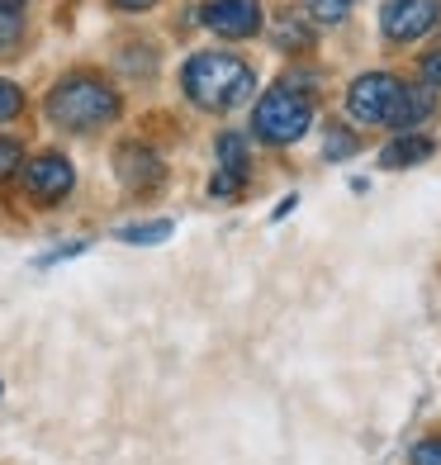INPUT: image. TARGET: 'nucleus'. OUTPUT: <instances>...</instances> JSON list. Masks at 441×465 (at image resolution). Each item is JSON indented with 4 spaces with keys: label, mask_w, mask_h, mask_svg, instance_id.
<instances>
[{
    "label": "nucleus",
    "mask_w": 441,
    "mask_h": 465,
    "mask_svg": "<svg viewBox=\"0 0 441 465\" xmlns=\"http://www.w3.org/2000/svg\"><path fill=\"white\" fill-rule=\"evenodd\" d=\"M181 86L185 95H191L200 110H233V104H242L251 95V86H257V76H251V67L242 57L233 53H195L191 62H185L181 72Z\"/></svg>",
    "instance_id": "f257e3e1"
},
{
    "label": "nucleus",
    "mask_w": 441,
    "mask_h": 465,
    "mask_svg": "<svg viewBox=\"0 0 441 465\" xmlns=\"http://www.w3.org/2000/svg\"><path fill=\"white\" fill-rule=\"evenodd\" d=\"M114 114H119V91L110 86V81L86 76V72L57 81L53 95H48V119L62 124V129H72V134L104 129Z\"/></svg>",
    "instance_id": "f03ea898"
},
{
    "label": "nucleus",
    "mask_w": 441,
    "mask_h": 465,
    "mask_svg": "<svg viewBox=\"0 0 441 465\" xmlns=\"http://www.w3.org/2000/svg\"><path fill=\"white\" fill-rule=\"evenodd\" d=\"M309 124H313V100L299 91V86H270L261 100H257V114H251V129H257V138L266 143H299L309 134Z\"/></svg>",
    "instance_id": "7ed1b4c3"
},
{
    "label": "nucleus",
    "mask_w": 441,
    "mask_h": 465,
    "mask_svg": "<svg viewBox=\"0 0 441 465\" xmlns=\"http://www.w3.org/2000/svg\"><path fill=\"white\" fill-rule=\"evenodd\" d=\"M398 95V76L389 72H366L351 81L347 91V110L356 124H366V129H375V124H389V104Z\"/></svg>",
    "instance_id": "20e7f679"
},
{
    "label": "nucleus",
    "mask_w": 441,
    "mask_h": 465,
    "mask_svg": "<svg viewBox=\"0 0 441 465\" xmlns=\"http://www.w3.org/2000/svg\"><path fill=\"white\" fill-rule=\"evenodd\" d=\"M436 19H441V0H385L380 29L394 44H413V38L432 34Z\"/></svg>",
    "instance_id": "39448f33"
},
{
    "label": "nucleus",
    "mask_w": 441,
    "mask_h": 465,
    "mask_svg": "<svg viewBox=\"0 0 441 465\" xmlns=\"http://www.w3.org/2000/svg\"><path fill=\"white\" fill-rule=\"evenodd\" d=\"M72 185H76V172H72V162L62 153H44V157H34L24 166V190H29V200H38V204L67 200Z\"/></svg>",
    "instance_id": "423d86ee"
},
{
    "label": "nucleus",
    "mask_w": 441,
    "mask_h": 465,
    "mask_svg": "<svg viewBox=\"0 0 441 465\" xmlns=\"http://www.w3.org/2000/svg\"><path fill=\"white\" fill-rule=\"evenodd\" d=\"M204 29L219 38H251L261 34V5L257 0H204Z\"/></svg>",
    "instance_id": "0eeeda50"
},
{
    "label": "nucleus",
    "mask_w": 441,
    "mask_h": 465,
    "mask_svg": "<svg viewBox=\"0 0 441 465\" xmlns=\"http://www.w3.org/2000/svg\"><path fill=\"white\" fill-rule=\"evenodd\" d=\"M242 181H247V143L238 134H223L219 138V172H214V181H209V195L233 200L242 190Z\"/></svg>",
    "instance_id": "6e6552de"
},
{
    "label": "nucleus",
    "mask_w": 441,
    "mask_h": 465,
    "mask_svg": "<svg viewBox=\"0 0 441 465\" xmlns=\"http://www.w3.org/2000/svg\"><path fill=\"white\" fill-rule=\"evenodd\" d=\"M436 110V95H432V86L423 81V86H404L398 81V95H394V104H389V124L398 134H408V129H417L427 114Z\"/></svg>",
    "instance_id": "1a4fd4ad"
},
{
    "label": "nucleus",
    "mask_w": 441,
    "mask_h": 465,
    "mask_svg": "<svg viewBox=\"0 0 441 465\" xmlns=\"http://www.w3.org/2000/svg\"><path fill=\"white\" fill-rule=\"evenodd\" d=\"M119 176H123V185H133V190H147V185H157L162 181V162L147 153L142 143H123L119 147Z\"/></svg>",
    "instance_id": "9d476101"
},
{
    "label": "nucleus",
    "mask_w": 441,
    "mask_h": 465,
    "mask_svg": "<svg viewBox=\"0 0 441 465\" xmlns=\"http://www.w3.org/2000/svg\"><path fill=\"white\" fill-rule=\"evenodd\" d=\"M436 153V143L427 138V134H398L385 153H380V166H389V172H398V166H417V162H427Z\"/></svg>",
    "instance_id": "9b49d317"
},
{
    "label": "nucleus",
    "mask_w": 441,
    "mask_h": 465,
    "mask_svg": "<svg viewBox=\"0 0 441 465\" xmlns=\"http://www.w3.org/2000/svg\"><path fill=\"white\" fill-rule=\"evenodd\" d=\"M176 232L172 219H147V223H123L119 228V242H138V247H152V242H166Z\"/></svg>",
    "instance_id": "f8f14e48"
},
{
    "label": "nucleus",
    "mask_w": 441,
    "mask_h": 465,
    "mask_svg": "<svg viewBox=\"0 0 441 465\" xmlns=\"http://www.w3.org/2000/svg\"><path fill=\"white\" fill-rule=\"evenodd\" d=\"M356 147H361V143H356L351 129H338V124H328V134H323V157H328V162H347Z\"/></svg>",
    "instance_id": "ddd939ff"
},
{
    "label": "nucleus",
    "mask_w": 441,
    "mask_h": 465,
    "mask_svg": "<svg viewBox=\"0 0 441 465\" xmlns=\"http://www.w3.org/2000/svg\"><path fill=\"white\" fill-rule=\"evenodd\" d=\"M19 110H24V91H19L15 81H5V76H0V124H5V119H15Z\"/></svg>",
    "instance_id": "4468645a"
},
{
    "label": "nucleus",
    "mask_w": 441,
    "mask_h": 465,
    "mask_svg": "<svg viewBox=\"0 0 441 465\" xmlns=\"http://www.w3.org/2000/svg\"><path fill=\"white\" fill-rule=\"evenodd\" d=\"M19 34H24V19H19V10H5V5H0V53L15 48Z\"/></svg>",
    "instance_id": "2eb2a0df"
},
{
    "label": "nucleus",
    "mask_w": 441,
    "mask_h": 465,
    "mask_svg": "<svg viewBox=\"0 0 441 465\" xmlns=\"http://www.w3.org/2000/svg\"><path fill=\"white\" fill-rule=\"evenodd\" d=\"M19 162H24V147L15 138H0V181H10L19 172Z\"/></svg>",
    "instance_id": "dca6fc26"
},
{
    "label": "nucleus",
    "mask_w": 441,
    "mask_h": 465,
    "mask_svg": "<svg viewBox=\"0 0 441 465\" xmlns=\"http://www.w3.org/2000/svg\"><path fill=\"white\" fill-rule=\"evenodd\" d=\"M309 5H313V15H318L323 19V25H338V19H347V0H309Z\"/></svg>",
    "instance_id": "f3484780"
},
{
    "label": "nucleus",
    "mask_w": 441,
    "mask_h": 465,
    "mask_svg": "<svg viewBox=\"0 0 441 465\" xmlns=\"http://www.w3.org/2000/svg\"><path fill=\"white\" fill-rule=\"evenodd\" d=\"M413 465H441V437H423L413 447Z\"/></svg>",
    "instance_id": "a211bd4d"
},
{
    "label": "nucleus",
    "mask_w": 441,
    "mask_h": 465,
    "mask_svg": "<svg viewBox=\"0 0 441 465\" xmlns=\"http://www.w3.org/2000/svg\"><path fill=\"white\" fill-rule=\"evenodd\" d=\"M417 72H423V81L436 91V86H441V48H432L423 62H417Z\"/></svg>",
    "instance_id": "6ab92c4d"
},
{
    "label": "nucleus",
    "mask_w": 441,
    "mask_h": 465,
    "mask_svg": "<svg viewBox=\"0 0 441 465\" xmlns=\"http://www.w3.org/2000/svg\"><path fill=\"white\" fill-rule=\"evenodd\" d=\"M114 5H119V10H152L157 0H114Z\"/></svg>",
    "instance_id": "aec40b11"
},
{
    "label": "nucleus",
    "mask_w": 441,
    "mask_h": 465,
    "mask_svg": "<svg viewBox=\"0 0 441 465\" xmlns=\"http://www.w3.org/2000/svg\"><path fill=\"white\" fill-rule=\"evenodd\" d=\"M0 5H5V10H19V5H24V0H0Z\"/></svg>",
    "instance_id": "412c9836"
},
{
    "label": "nucleus",
    "mask_w": 441,
    "mask_h": 465,
    "mask_svg": "<svg viewBox=\"0 0 441 465\" xmlns=\"http://www.w3.org/2000/svg\"><path fill=\"white\" fill-rule=\"evenodd\" d=\"M347 5H351V0H347Z\"/></svg>",
    "instance_id": "4be33fe9"
}]
</instances>
